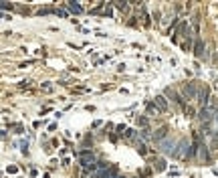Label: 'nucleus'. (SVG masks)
<instances>
[{
  "instance_id": "2",
  "label": "nucleus",
  "mask_w": 218,
  "mask_h": 178,
  "mask_svg": "<svg viewBox=\"0 0 218 178\" xmlns=\"http://www.w3.org/2000/svg\"><path fill=\"white\" fill-rule=\"evenodd\" d=\"M204 51H206L204 41L198 37V39H196V45H194V55H196V59H202V57H204Z\"/></svg>"
},
{
  "instance_id": "17",
  "label": "nucleus",
  "mask_w": 218,
  "mask_h": 178,
  "mask_svg": "<svg viewBox=\"0 0 218 178\" xmlns=\"http://www.w3.org/2000/svg\"><path fill=\"white\" fill-rule=\"evenodd\" d=\"M12 10V8H14V6H12V4H8V2H2V10Z\"/></svg>"
},
{
  "instance_id": "19",
  "label": "nucleus",
  "mask_w": 218,
  "mask_h": 178,
  "mask_svg": "<svg viewBox=\"0 0 218 178\" xmlns=\"http://www.w3.org/2000/svg\"><path fill=\"white\" fill-rule=\"evenodd\" d=\"M214 61H216V65H218V55H216V59H214Z\"/></svg>"
},
{
  "instance_id": "9",
  "label": "nucleus",
  "mask_w": 218,
  "mask_h": 178,
  "mask_svg": "<svg viewBox=\"0 0 218 178\" xmlns=\"http://www.w3.org/2000/svg\"><path fill=\"white\" fill-rule=\"evenodd\" d=\"M136 136H137L136 130H127V132H125V138H127V140H136Z\"/></svg>"
},
{
  "instance_id": "8",
  "label": "nucleus",
  "mask_w": 218,
  "mask_h": 178,
  "mask_svg": "<svg viewBox=\"0 0 218 178\" xmlns=\"http://www.w3.org/2000/svg\"><path fill=\"white\" fill-rule=\"evenodd\" d=\"M69 8H71L73 12H77V14H79V12H83V8L79 4H75V2H69Z\"/></svg>"
},
{
  "instance_id": "16",
  "label": "nucleus",
  "mask_w": 218,
  "mask_h": 178,
  "mask_svg": "<svg viewBox=\"0 0 218 178\" xmlns=\"http://www.w3.org/2000/svg\"><path fill=\"white\" fill-rule=\"evenodd\" d=\"M43 89H44L47 93H51V91H53V85H48V83H44V85H43Z\"/></svg>"
},
{
  "instance_id": "1",
  "label": "nucleus",
  "mask_w": 218,
  "mask_h": 178,
  "mask_svg": "<svg viewBox=\"0 0 218 178\" xmlns=\"http://www.w3.org/2000/svg\"><path fill=\"white\" fill-rule=\"evenodd\" d=\"M208 97H210V87H208V85L200 87V93H198V101H200V103H202L204 107H206V105H208V103H210V99H208Z\"/></svg>"
},
{
  "instance_id": "15",
  "label": "nucleus",
  "mask_w": 218,
  "mask_h": 178,
  "mask_svg": "<svg viewBox=\"0 0 218 178\" xmlns=\"http://www.w3.org/2000/svg\"><path fill=\"white\" fill-rule=\"evenodd\" d=\"M48 12H53V8H40V10H39L40 16H43V14H48Z\"/></svg>"
},
{
  "instance_id": "18",
  "label": "nucleus",
  "mask_w": 218,
  "mask_h": 178,
  "mask_svg": "<svg viewBox=\"0 0 218 178\" xmlns=\"http://www.w3.org/2000/svg\"><path fill=\"white\" fill-rule=\"evenodd\" d=\"M30 85V81H22V83H20V89H24V87H29Z\"/></svg>"
},
{
  "instance_id": "4",
  "label": "nucleus",
  "mask_w": 218,
  "mask_h": 178,
  "mask_svg": "<svg viewBox=\"0 0 218 178\" xmlns=\"http://www.w3.org/2000/svg\"><path fill=\"white\" fill-rule=\"evenodd\" d=\"M154 103H155V107H158L160 111H168V99H166L164 95H155Z\"/></svg>"
},
{
  "instance_id": "3",
  "label": "nucleus",
  "mask_w": 218,
  "mask_h": 178,
  "mask_svg": "<svg viewBox=\"0 0 218 178\" xmlns=\"http://www.w3.org/2000/svg\"><path fill=\"white\" fill-rule=\"evenodd\" d=\"M196 89H198V87H196V81H190L188 85L184 87V97H188V99H194V97H196Z\"/></svg>"
},
{
  "instance_id": "11",
  "label": "nucleus",
  "mask_w": 218,
  "mask_h": 178,
  "mask_svg": "<svg viewBox=\"0 0 218 178\" xmlns=\"http://www.w3.org/2000/svg\"><path fill=\"white\" fill-rule=\"evenodd\" d=\"M154 166L158 170H166V162H164V160H158V164H154Z\"/></svg>"
},
{
  "instance_id": "10",
  "label": "nucleus",
  "mask_w": 218,
  "mask_h": 178,
  "mask_svg": "<svg viewBox=\"0 0 218 178\" xmlns=\"http://www.w3.org/2000/svg\"><path fill=\"white\" fill-rule=\"evenodd\" d=\"M137 124H140L141 128H147V117H137Z\"/></svg>"
},
{
  "instance_id": "12",
  "label": "nucleus",
  "mask_w": 218,
  "mask_h": 178,
  "mask_svg": "<svg viewBox=\"0 0 218 178\" xmlns=\"http://www.w3.org/2000/svg\"><path fill=\"white\" fill-rule=\"evenodd\" d=\"M115 6L119 10H127V6H129V4H127V2H115Z\"/></svg>"
},
{
  "instance_id": "5",
  "label": "nucleus",
  "mask_w": 218,
  "mask_h": 178,
  "mask_svg": "<svg viewBox=\"0 0 218 178\" xmlns=\"http://www.w3.org/2000/svg\"><path fill=\"white\" fill-rule=\"evenodd\" d=\"M166 136H168V128H160V130H158V132L154 134V138L158 140V142H162V140H164Z\"/></svg>"
},
{
  "instance_id": "20",
  "label": "nucleus",
  "mask_w": 218,
  "mask_h": 178,
  "mask_svg": "<svg viewBox=\"0 0 218 178\" xmlns=\"http://www.w3.org/2000/svg\"><path fill=\"white\" fill-rule=\"evenodd\" d=\"M115 178H125V176H115Z\"/></svg>"
},
{
  "instance_id": "7",
  "label": "nucleus",
  "mask_w": 218,
  "mask_h": 178,
  "mask_svg": "<svg viewBox=\"0 0 218 178\" xmlns=\"http://www.w3.org/2000/svg\"><path fill=\"white\" fill-rule=\"evenodd\" d=\"M147 111H150L151 116H158V113H160V109L155 107V103H147Z\"/></svg>"
},
{
  "instance_id": "13",
  "label": "nucleus",
  "mask_w": 218,
  "mask_h": 178,
  "mask_svg": "<svg viewBox=\"0 0 218 178\" xmlns=\"http://www.w3.org/2000/svg\"><path fill=\"white\" fill-rule=\"evenodd\" d=\"M140 136H141L143 140H150V130H141V132H140Z\"/></svg>"
},
{
  "instance_id": "6",
  "label": "nucleus",
  "mask_w": 218,
  "mask_h": 178,
  "mask_svg": "<svg viewBox=\"0 0 218 178\" xmlns=\"http://www.w3.org/2000/svg\"><path fill=\"white\" fill-rule=\"evenodd\" d=\"M137 152H140L141 156H147V154H150V150H147L145 142H137Z\"/></svg>"
},
{
  "instance_id": "14",
  "label": "nucleus",
  "mask_w": 218,
  "mask_h": 178,
  "mask_svg": "<svg viewBox=\"0 0 218 178\" xmlns=\"http://www.w3.org/2000/svg\"><path fill=\"white\" fill-rule=\"evenodd\" d=\"M184 111H186V116H188V117H192V116H194V107H190V105H186V109H184Z\"/></svg>"
}]
</instances>
